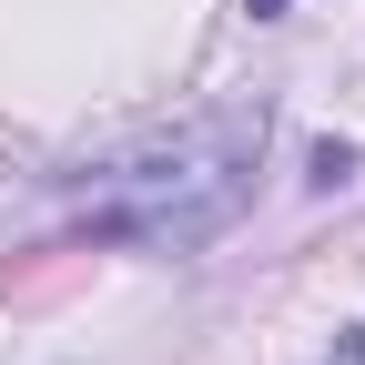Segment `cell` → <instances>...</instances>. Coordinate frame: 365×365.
Returning a JSON list of instances; mask_svg holds the SVG:
<instances>
[{
  "instance_id": "1",
  "label": "cell",
  "mask_w": 365,
  "mask_h": 365,
  "mask_svg": "<svg viewBox=\"0 0 365 365\" xmlns=\"http://www.w3.org/2000/svg\"><path fill=\"white\" fill-rule=\"evenodd\" d=\"M254 163H264V102L234 112H193L173 132H143L112 163H91L81 182V223L143 254H193L254 203Z\"/></svg>"
},
{
  "instance_id": "2",
  "label": "cell",
  "mask_w": 365,
  "mask_h": 365,
  "mask_svg": "<svg viewBox=\"0 0 365 365\" xmlns=\"http://www.w3.org/2000/svg\"><path fill=\"white\" fill-rule=\"evenodd\" d=\"M244 11H254V21H274V11H284V0H244Z\"/></svg>"
}]
</instances>
